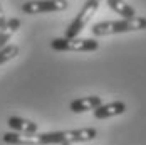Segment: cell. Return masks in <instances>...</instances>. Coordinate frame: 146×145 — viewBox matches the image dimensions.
Here are the masks:
<instances>
[{"mask_svg":"<svg viewBox=\"0 0 146 145\" xmlns=\"http://www.w3.org/2000/svg\"><path fill=\"white\" fill-rule=\"evenodd\" d=\"M98 137V130L92 127L76 128V130L45 132V133H19V132H5L0 135L2 142L9 145H62V144H84Z\"/></svg>","mask_w":146,"mask_h":145,"instance_id":"1","label":"cell"},{"mask_svg":"<svg viewBox=\"0 0 146 145\" xmlns=\"http://www.w3.org/2000/svg\"><path fill=\"white\" fill-rule=\"evenodd\" d=\"M146 29V17L136 15L133 19H121V20H104L92 26V36L104 37L113 34H126V32H136V30Z\"/></svg>","mask_w":146,"mask_h":145,"instance_id":"2","label":"cell"},{"mask_svg":"<svg viewBox=\"0 0 146 145\" xmlns=\"http://www.w3.org/2000/svg\"><path fill=\"white\" fill-rule=\"evenodd\" d=\"M50 47L59 52H94L99 49L96 39H82V37H56L50 41Z\"/></svg>","mask_w":146,"mask_h":145,"instance_id":"3","label":"cell"},{"mask_svg":"<svg viewBox=\"0 0 146 145\" xmlns=\"http://www.w3.org/2000/svg\"><path fill=\"white\" fill-rule=\"evenodd\" d=\"M99 3H101V0H88V2L82 5V9L79 10V14L76 15V19L67 26V29H66V37H77L82 30L86 29V26L89 24V20H91V19L94 17V14L98 12Z\"/></svg>","mask_w":146,"mask_h":145,"instance_id":"4","label":"cell"},{"mask_svg":"<svg viewBox=\"0 0 146 145\" xmlns=\"http://www.w3.org/2000/svg\"><path fill=\"white\" fill-rule=\"evenodd\" d=\"M69 7L67 0H30L22 5V12L27 15L50 14V12H62Z\"/></svg>","mask_w":146,"mask_h":145,"instance_id":"5","label":"cell"},{"mask_svg":"<svg viewBox=\"0 0 146 145\" xmlns=\"http://www.w3.org/2000/svg\"><path fill=\"white\" fill-rule=\"evenodd\" d=\"M126 110H128V106L124 101H111L106 105L104 103L99 105L92 113H94V118H98V120H106V118H114V116L123 115Z\"/></svg>","mask_w":146,"mask_h":145,"instance_id":"6","label":"cell"},{"mask_svg":"<svg viewBox=\"0 0 146 145\" xmlns=\"http://www.w3.org/2000/svg\"><path fill=\"white\" fill-rule=\"evenodd\" d=\"M99 105H102L101 96L91 95V96H82L69 103V110L72 113H86V111H94Z\"/></svg>","mask_w":146,"mask_h":145,"instance_id":"7","label":"cell"},{"mask_svg":"<svg viewBox=\"0 0 146 145\" xmlns=\"http://www.w3.org/2000/svg\"><path fill=\"white\" fill-rule=\"evenodd\" d=\"M7 125L12 128L14 132H19V133H37L39 132V125L32 120H25V118H20V116H10Z\"/></svg>","mask_w":146,"mask_h":145,"instance_id":"8","label":"cell"},{"mask_svg":"<svg viewBox=\"0 0 146 145\" xmlns=\"http://www.w3.org/2000/svg\"><path fill=\"white\" fill-rule=\"evenodd\" d=\"M20 19H17V17H12V19H9L7 22H5V26L0 29V49L3 47V46H7V42L12 39V36H14L17 30L20 29Z\"/></svg>","mask_w":146,"mask_h":145,"instance_id":"9","label":"cell"},{"mask_svg":"<svg viewBox=\"0 0 146 145\" xmlns=\"http://www.w3.org/2000/svg\"><path fill=\"white\" fill-rule=\"evenodd\" d=\"M106 3H108V7L111 9V10H114L117 15H121L123 19H133V17H136V10L133 9L131 5L128 3V2H124V0H106Z\"/></svg>","mask_w":146,"mask_h":145,"instance_id":"10","label":"cell"},{"mask_svg":"<svg viewBox=\"0 0 146 145\" xmlns=\"http://www.w3.org/2000/svg\"><path fill=\"white\" fill-rule=\"evenodd\" d=\"M19 56V46H15V44H7V46H3L2 49H0V66L2 64H5V62H9V61H12L14 58Z\"/></svg>","mask_w":146,"mask_h":145,"instance_id":"11","label":"cell"},{"mask_svg":"<svg viewBox=\"0 0 146 145\" xmlns=\"http://www.w3.org/2000/svg\"><path fill=\"white\" fill-rule=\"evenodd\" d=\"M5 22H7V19H5V12H3V9H2V3H0V29L5 26Z\"/></svg>","mask_w":146,"mask_h":145,"instance_id":"12","label":"cell"},{"mask_svg":"<svg viewBox=\"0 0 146 145\" xmlns=\"http://www.w3.org/2000/svg\"><path fill=\"white\" fill-rule=\"evenodd\" d=\"M62 145H71V144H62Z\"/></svg>","mask_w":146,"mask_h":145,"instance_id":"13","label":"cell"}]
</instances>
